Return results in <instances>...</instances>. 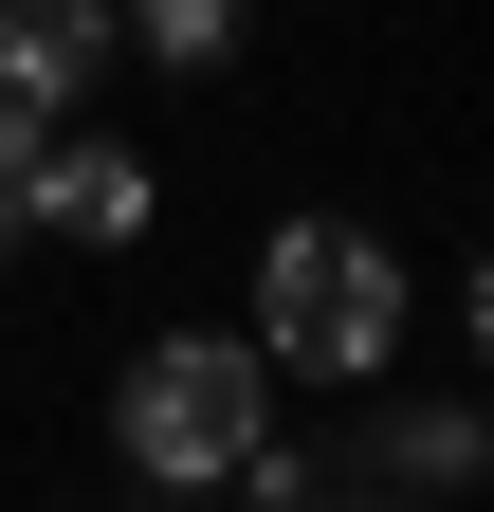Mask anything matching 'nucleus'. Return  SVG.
<instances>
[{
	"label": "nucleus",
	"mask_w": 494,
	"mask_h": 512,
	"mask_svg": "<svg viewBox=\"0 0 494 512\" xmlns=\"http://www.w3.org/2000/svg\"><path fill=\"white\" fill-rule=\"evenodd\" d=\"M403 348V256L366 220H275L257 238V366H312V384H366Z\"/></svg>",
	"instance_id": "nucleus-1"
},
{
	"label": "nucleus",
	"mask_w": 494,
	"mask_h": 512,
	"mask_svg": "<svg viewBox=\"0 0 494 512\" xmlns=\"http://www.w3.org/2000/svg\"><path fill=\"white\" fill-rule=\"evenodd\" d=\"M110 439H129L165 494H220V476L275 439V366L238 348V330H165L129 384H110Z\"/></svg>",
	"instance_id": "nucleus-2"
},
{
	"label": "nucleus",
	"mask_w": 494,
	"mask_h": 512,
	"mask_svg": "<svg viewBox=\"0 0 494 512\" xmlns=\"http://www.w3.org/2000/svg\"><path fill=\"white\" fill-rule=\"evenodd\" d=\"M110 55H129V0H0V92L19 110H74Z\"/></svg>",
	"instance_id": "nucleus-3"
},
{
	"label": "nucleus",
	"mask_w": 494,
	"mask_h": 512,
	"mask_svg": "<svg viewBox=\"0 0 494 512\" xmlns=\"http://www.w3.org/2000/svg\"><path fill=\"white\" fill-rule=\"evenodd\" d=\"M19 220H55V238H147V165L129 147H37V202Z\"/></svg>",
	"instance_id": "nucleus-4"
},
{
	"label": "nucleus",
	"mask_w": 494,
	"mask_h": 512,
	"mask_svg": "<svg viewBox=\"0 0 494 512\" xmlns=\"http://www.w3.org/2000/svg\"><path fill=\"white\" fill-rule=\"evenodd\" d=\"M348 458H385L403 494H458V476H494V421H476V403H385Z\"/></svg>",
	"instance_id": "nucleus-5"
},
{
	"label": "nucleus",
	"mask_w": 494,
	"mask_h": 512,
	"mask_svg": "<svg viewBox=\"0 0 494 512\" xmlns=\"http://www.w3.org/2000/svg\"><path fill=\"white\" fill-rule=\"evenodd\" d=\"M129 55H165V74H220V55H238V0H129Z\"/></svg>",
	"instance_id": "nucleus-6"
},
{
	"label": "nucleus",
	"mask_w": 494,
	"mask_h": 512,
	"mask_svg": "<svg viewBox=\"0 0 494 512\" xmlns=\"http://www.w3.org/2000/svg\"><path fill=\"white\" fill-rule=\"evenodd\" d=\"M37 147H55V110H19V92H0V238H19V202H37Z\"/></svg>",
	"instance_id": "nucleus-7"
},
{
	"label": "nucleus",
	"mask_w": 494,
	"mask_h": 512,
	"mask_svg": "<svg viewBox=\"0 0 494 512\" xmlns=\"http://www.w3.org/2000/svg\"><path fill=\"white\" fill-rule=\"evenodd\" d=\"M476 348H494V256H476Z\"/></svg>",
	"instance_id": "nucleus-8"
},
{
	"label": "nucleus",
	"mask_w": 494,
	"mask_h": 512,
	"mask_svg": "<svg viewBox=\"0 0 494 512\" xmlns=\"http://www.w3.org/2000/svg\"><path fill=\"white\" fill-rule=\"evenodd\" d=\"M348 512H366V494H348Z\"/></svg>",
	"instance_id": "nucleus-9"
}]
</instances>
